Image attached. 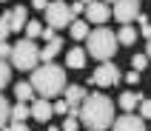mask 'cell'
Instances as JSON below:
<instances>
[{
	"label": "cell",
	"instance_id": "cell-2",
	"mask_svg": "<svg viewBox=\"0 0 151 131\" xmlns=\"http://www.w3.org/2000/svg\"><path fill=\"white\" fill-rule=\"evenodd\" d=\"M29 83H32V89H34L37 97L54 100V97H60L66 91V71L60 66H54V63H46V66H37L32 71V80Z\"/></svg>",
	"mask_w": 151,
	"mask_h": 131
},
{
	"label": "cell",
	"instance_id": "cell-22",
	"mask_svg": "<svg viewBox=\"0 0 151 131\" xmlns=\"http://www.w3.org/2000/svg\"><path fill=\"white\" fill-rule=\"evenodd\" d=\"M9 80H12V66H9L6 60H0V89L9 86Z\"/></svg>",
	"mask_w": 151,
	"mask_h": 131
},
{
	"label": "cell",
	"instance_id": "cell-16",
	"mask_svg": "<svg viewBox=\"0 0 151 131\" xmlns=\"http://www.w3.org/2000/svg\"><path fill=\"white\" fill-rule=\"evenodd\" d=\"M66 66H71V68H83V66H86V51L83 49H68Z\"/></svg>",
	"mask_w": 151,
	"mask_h": 131
},
{
	"label": "cell",
	"instance_id": "cell-19",
	"mask_svg": "<svg viewBox=\"0 0 151 131\" xmlns=\"http://www.w3.org/2000/svg\"><path fill=\"white\" fill-rule=\"evenodd\" d=\"M14 94H17V100H20V103H29V100L34 97L32 83H17V86H14Z\"/></svg>",
	"mask_w": 151,
	"mask_h": 131
},
{
	"label": "cell",
	"instance_id": "cell-29",
	"mask_svg": "<svg viewBox=\"0 0 151 131\" xmlns=\"http://www.w3.org/2000/svg\"><path fill=\"white\" fill-rule=\"evenodd\" d=\"M32 6L40 9V12H46V9H49V0H32Z\"/></svg>",
	"mask_w": 151,
	"mask_h": 131
},
{
	"label": "cell",
	"instance_id": "cell-18",
	"mask_svg": "<svg viewBox=\"0 0 151 131\" xmlns=\"http://www.w3.org/2000/svg\"><path fill=\"white\" fill-rule=\"evenodd\" d=\"M134 40H137V29H134L131 23H128V26H123V29L117 32V43H123V46H131Z\"/></svg>",
	"mask_w": 151,
	"mask_h": 131
},
{
	"label": "cell",
	"instance_id": "cell-26",
	"mask_svg": "<svg viewBox=\"0 0 151 131\" xmlns=\"http://www.w3.org/2000/svg\"><path fill=\"white\" fill-rule=\"evenodd\" d=\"M137 108H140V117H143V120H151V100H143Z\"/></svg>",
	"mask_w": 151,
	"mask_h": 131
},
{
	"label": "cell",
	"instance_id": "cell-1",
	"mask_svg": "<svg viewBox=\"0 0 151 131\" xmlns=\"http://www.w3.org/2000/svg\"><path fill=\"white\" fill-rule=\"evenodd\" d=\"M77 120L88 131H106L114 123V103L106 94H86V100L80 103Z\"/></svg>",
	"mask_w": 151,
	"mask_h": 131
},
{
	"label": "cell",
	"instance_id": "cell-8",
	"mask_svg": "<svg viewBox=\"0 0 151 131\" xmlns=\"http://www.w3.org/2000/svg\"><path fill=\"white\" fill-rule=\"evenodd\" d=\"M111 17V9L106 6V3H103V0H97V3H88V6H86V20H91V23H97V26H103L106 23V20H109Z\"/></svg>",
	"mask_w": 151,
	"mask_h": 131
},
{
	"label": "cell",
	"instance_id": "cell-33",
	"mask_svg": "<svg viewBox=\"0 0 151 131\" xmlns=\"http://www.w3.org/2000/svg\"><path fill=\"white\" fill-rule=\"evenodd\" d=\"M145 57H148V60H151V40H148V43H145Z\"/></svg>",
	"mask_w": 151,
	"mask_h": 131
},
{
	"label": "cell",
	"instance_id": "cell-24",
	"mask_svg": "<svg viewBox=\"0 0 151 131\" xmlns=\"http://www.w3.org/2000/svg\"><path fill=\"white\" fill-rule=\"evenodd\" d=\"M9 32H12V29H9V20H6V12H3V14H0V43H6V37H9Z\"/></svg>",
	"mask_w": 151,
	"mask_h": 131
},
{
	"label": "cell",
	"instance_id": "cell-27",
	"mask_svg": "<svg viewBox=\"0 0 151 131\" xmlns=\"http://www.w3.org/2000/svg\"><path fill=\"white\" fill-rule=\"evenodd\" d=\"M68 111H71V108H68L66 100H57V103H54V114H68Z\"/></svg>",
	"mask_w": 151,
	"mask_h": 131
},
{
	"label": "cell",
	"instance_id": "cell-12",
	"mask_svg": "<svg viewBox=\"0 0 151 131\" xmlns=\"http://www.w3.org/2000/svg\"><path fill=\"white\" fill-rule=\"evenodd\" d=\"M63 94H66L63 100L68 103V108H80V103L86 100V89H83V86H66Z\"/></svg>",
	"mask_w": 151,
	"mask_h": 131
},
{
	"label": "cell",
	"instance_id": "cell-34",
	"mask_svg": "<svg viewBox=\"0 0 151 131\" xmlns=\"http://www.w3.org/2000/svg\"><path fill=\"white\" fill-rule=\"evenodd\" d=\"M49 131H60V128H54V125H49Z\"/></svg>",
	"mask_w": 151,
	"mask_h": 131
},
{
	"label": "cell",
	"instance_id": "cell-36",
	"mask_svg": "<svg viewBox=\"0 0 151 131\" xmlns=\"http://www.w3.org/2000/svg\"><path fill=\"white\" fill-rule=\"evenodd\" d=\"M0 3H6V0H0Z\"/></svg>",
	"mask_w": 151,
	"mask_h": 131
},
{
	"label": "cell",
	"instance_id": "cell-5",
	"mask_svg": "<svg viewBox=\"0 0 151 131\" xmlns=\"http://www.w3.org/2000/svg\"><path fill=\"white\" fill-rule=\"evenodd\" d=\"M46 20H49V29H66V26H71V20H74V14H71V6L68 3H63V0H54V3H49V9H46Z\"/></svg>",
	"mask_w": 151,
	"mask_h": 131
},
{
	"label": "cell",
	"instance_id": "cell-35",
	"mask_svg": "<svg viewBox=\"0 0 151 131\" xmlns=\"http://www.w3.org/2000/svg\"><path fill=\"white\" fill-rule=\"evenodd\" d=\"M103 3H106V6H109V3H114V0H103Z\"/></svg>",
	"mask_w": 151,
	"mask_h": 131
},
{
	"label": "cell",
	"instance_id": "cell-17",
	"mask_svg": "<svg viewBox=\"0 0 151 131\" xmlns=\"http://www.w3.org/2000/svg\"><path fill=\"white\" fill-rule=\"evenodd\" d=\"M140 103H143V100H140V94H137V91H126V94L120 97V108H123V111H134Z\"/></svg>",
	"mask_w": 151,
	"mask_h": 131
},
{
	"label": "cell",
	"instance_id": "cell-3",
	"mask_svg": "<svg viewBox=\"0 0 151 131\" xmlns=\"http://www.w3.org/2000/svg\"><path fill=\"white\" fill-rule=\"evenodd\" d=\"M86 51L91 54L94 60H111L114 57V51H117V34L111 32V29H106V26H97L94 32H88V37H86Z\"/></svg>",
	"mask_w": 151,
	"mask_h": 131
},
{
	"label": "cell",
	"instance_id": "cell-20",
	"mask_svg": "<svg viewBox=\"0 0 151 131\" xmlns=\"http://www.w3.org/2000/svg\"><path fill=\"white\" fill-rule=\"evenodd\" d=\"M9 120H12V106H9V100L0 94V128H3Z\"/></svg>",
	"mask_w": 151,
	"mask_h": 131
},
{
	"label": "cell",
	"instance_id": "cell-4",
	"mask_svg": "<svg viewBox=\"0 0 151 131\" xmlns=\"http://www.w3.org/2000/svg\"><path fill=\"white\" fill-rule=\"evenodd\" d=\"M37 60H40V49L34 46L32 40H20L12 46V68H20V71H34L37 68Z\"/></svg>",
	"mask_w": 151,
	"mask_h": 131
},
{
	"label": "cell",
	"instance_id": "cell-21",
	"mask_svg": "<svg viewBox=\"0 0 151 131\" xmlns=\"http://www.w3.org/2000/svg\"><path fill=\"white\" fill-rule=\"evenodd\" d=\"M40 32H43L40 20H29V23H26V40H34V37H40Z\"/></svg>",
	"mask_w": 151,
	"mask_h": 131
},
{
	"label": "cell",
	"instance_id": "cell-14",
	"mask_svg": "<svg viewBox=\"0 0 151 131\" xmlns=\"http://www.w3.org/2000/svg\"><path fill=\"white\" fill-rule=\"evenodd\" d=\"M60 49H63V40H57V37H54V40H49V43H46V49L40 51V60L51 63V60H54V57L60 54Z\"/></svg>",
	"mask_w": 151,
	"mask_h": 131
},
{
	"label": "cell",
	"instance_id": "cell-7",
	"mask_svg": "<svg viewBox=\"0 0 151 131\" xmlns=\"http://www.w3.org/2000/svg\"><path fill=\"white\" fill-rule=\"evenodd\" d=\"M111 14L117 17L123 26H128L131 20H137V17H140V0H114Z\"/></svg>",
	"mask_w": 151,
	"mask_h": 131
},
{
	"label": "cell",
	"instance_id": "cell-6",
	"mask_svg": "<svg viewBox=\"0 0 151 131\" xmlns=\"http://www.w3.org/2000/svg\"><path fill=\"white\" fill-rule=\"evenodd\" d=\"M117 80H120L117 66L106 60L103 66H97V68H94V74H91V80H88V83H91V86H100V89H109V86H114Z\"/></svg>",
	"mask_w": 151,
	"mask_h": 131
},
{
	"label": "cell",
	"instance_id": "cell-32",
	"mask_svg": "<svg viewBox=\"0 0 151 131\" xmlns=\"http://www.w3.org/2000/svg\"><path fill=\"white\" fill-rule=\"evenodd\" d=\"M9 128H12V131H29V125H26V123H12Z\"/></svg>",
	"mask_w": 151,
	"mask_h": 131
},
{
	"label": "cell",
	"instance_id": "cell-31",
	"mask_svg": "<svg viewBox=\"0 0 151 131\" xmlns=\"http://www.w3.org/2000/svg\"><path fill=\"white\" fill-rule=\"evenodd\" d=\"M126 80L131 83V86H137V83H140V71H131V74H128V77H126Z\"/></svg>",
	"mask_w": 151,
	"mask_h": 131
},
{
	"label": "cell",
	"instance_id": "cell-23",
	"mask_svg": "<svg viewBox=\"0 0 151 131\" xmlns=\"http://www.w3.org/2000/svg\"><path fill=\"white\" fill-rule=\"evenodd\" d=\"M131 66H134V71L143 74V68L148 66V57H145V54H134V57H131Z\"/></svg>",
	"mask_w": 151,
	"mask_h": 131
},
{
	"label": "cell",
	"instance_id": "cell-30",
	"mask_svg": "<svg viewBox=\"0 0 151 131\" xmlns=\"http://www.w3.org/2000/svg\"><path fill=\"white\" fill-rule=\"evenodd\" d=\"M43 37H46V43H49V40H54V29H49V26H46V29H43Z\"/></svg>",
	"mask_w": 151,
	"mask_h": 131
},
{
	"label": "cell",
	"instance_id": "cell-25",
	"mask_svg": "<svg viewBox=\"0 0 151 131\" xmlns=\"http://www.w3.org/2000/svg\"><path fill=\"white\" fill-rule=\"evenodd\" d=\"M77 128H80V120L68 114V117H66V123H63V131H77Z\"/></svg>",
	"mask_w": 151,
	"mask_h": 131
},
{
	"label": "cell",
	"instance_id": "cell-15",
	"mask_svg": "<svg viewBox=\"0 0 151 131\" xmlns=\"http://www.w3.org/2000/svg\"><path fill=\"white\" fill-rule=\"evenodd\" d=\"M68 29H71V37H74V40H86L88 32H91V29H88V20H77V17L71 20Z\"/></svg>",
	"mask_w": 151,
	"mask_h": 131
},
{
	"label": "cell",
	"instance_id": "cell-13",
	"mask_svg": "<svg viewBox=\"0 0 151 131\" xmlns=\"http://www.w3.org/2000/svg\"><path fill=\"white\" fill-rule=\"evenodd\" d=\"M29 117H32V106L17 100V106H12V123H26Z\"/></svg>",
	"mask_w": 151,
	"mask_h": 131
},
{
	"label": "cell",
	"instance_id": "cell-11",
	"mask_svg": "<svg viewBox=\"0 0 151 131\" xmlns=\"http://www.w3.org/2000/svg\"><path fill=\"white\" fill-rule=\"evenodd\" d=\"M54 114V106H51V100H34L32 103V117L34 120H40V123H46V120H49V117Z\"/></svg>",
	"mask_w": 151,
	"mask_h": 131
},
{
	"label": "cell",
	"instance_id": "cell-10",
	"mask_svg": "<svg viewBox=\"0 0 151 131\" xmlns=\"http://www.w3.org/2000/svg\"><path fill=\"white\" fill-rule=\"evenodd\" d=\"M6 20H9V29H12V32L26 29V23H29V12H26V6H14L12 12H6Z\"/></svg>",
	"mask_w": 151,
	"mask_h": 131
},
{
	"label": "cell",
	"instance_id": "cell-9",
	"mask_svg": "<svg viewBox=\"0 0 151 131\" xmlns=\"http://www.w3.org/2000/svg\"><path fill=\"white\" fill-rule=\"evenodd\" d=\"M114 131H145V123H143V117H134V114H123L114 120Z\"/></svg>",
	"mask_w": 151,
	"mask_h": 131
},
{
	"label": "cell",
	"instance_id": "cell-28",
	"mask_svg": "<svg viewBox=\"0 0 151 131\" xmlns=\"http://www.w3.org/2000/svg\"><path fill=\"white\" fill-rule=\"evenodd\" d=\"M0 60H12V46L9 43H0Z\"/></svg>",
	"mask_w": 151,
	"mask_h": 131
}]
</instances>
